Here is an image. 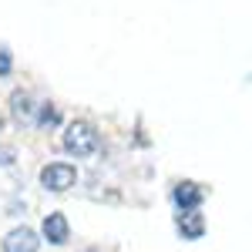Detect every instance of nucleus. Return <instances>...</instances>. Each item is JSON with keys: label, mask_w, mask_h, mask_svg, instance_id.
<instances>
[{"label": "nucleus", "mask_w": 252, "mask_h": 252, "mask_svg": "<svg viewBox=\"0 0 252 252\" xmlns=\"http://www.w3.org/2000/svg\"><path fill=\"white\" fill-rule=\"evenodd\" d=\"M64 148L71 152V155L78 158H91L101 148V135H97V128L91 121H71L67 128H64Z\"/></svg>", "instance_id": "nucleus-1"}, {"label": "nucleus", "mask_w": 252, "mask_h": 252, "mask_svg": "<svg viewBox=\"0 0 252 252\" xmlns=\"http://www.w3.org/2000/svg\"><path fill=\"white\" fill-rule=\"evenodd\" d=\"M74 182H78V168L67 165V161H51V165H44V172H40V185H44L47 192H67Z\"/></svg>", "instance_id": "nucleus-2"}, {"label": "nucleus", "mask_w": 252, "mask_h": 252, "mask_svg": "<svg viewBox=\"0 0 252 252\" xmlns=\"http://www.w3.org/2000/svg\"><path fill=\"white\" fill-rule=\"evenodd\" d=\"M205 189L202 185H195V182H178L175 185V192H172V202H175V209L178 212H195L202 202H205Z\"/></svg>", "instance_id": "nucleus-3"}, {"label": "nucleus", "mask_w": 252, "mask_h": 252, "mask_svg": "<svg viewBox=\"0 0 252 252\" xmlns=\"http://www.w3.org/2000/svg\"><path fill=\"white\" fill-rule=\"evenodd\" d=\"M37 249H40V239L27 225H20V229L3 235V252H37Z\"/></svg>", "instance_id": "nucleus-4"}, {"label": "nucleus", "mask_w": 252, "mask_h": 252, "mask_svg": "<svg viewBox=\"0 0 252 252\" xmlns=\"http://www.w3.org/2000/svg\"><path fill=\"white\" fill-rule=\"evenodd\" d=\"M44 239H47L51 246H64V242L71 239V225H67V219L61 212H51L44 219Z\"/></svg>", "instance_id": "nucleus-5"}, {"label": "nucleus", "mask_w": 252, "mask_h": 252, "mask_svg": "<svg viewBox=\"0 0 252 252\" xmlns=\"http://www.w3.org/2000/svg\"><path fill=\"white\" fill-rule=\"evenodd\" d=\"M178 232L182 239H202L205 235V219L202 212L195 209V212H178Z\"/></svg>", "instance_id": "nucleus-6"}, {"label": "nucleus", "mask_w": 252, "mask_h": 252, "mask_svg": "<svg viewBox=\"0 0 252 252\" xmlns=\"http://www.w3.org/2000/svg\"><path fill=\"white\" fill-rule=\"evenodd\" d=\"M10 111H14V118H17V121H27V118H31V111H34L31 94H27V91H14V94H10Z\"/></svg>", "instance_id": "nucleus-7"}, {"label": "nucleus", "mask_w": 252, "mask_h": 252, "mask_svg": "<svg viewBox=\"0 0 252 252\" xmlns=\"http://www.w3.org/2000/svg\"><path fill=\"white\" fill-rule=\"evenodd\" d=\"M51 125H58V108L51 101H44V108H40V115H37V128H51Z\"/></svg>", "instance_id": "nucleus-8"}, {"label": "nucleus", "mask_w": 252, "mask_h": 252, "mask_svg": "<svg viewBox=\"0 0 252 252\" xmlns=\"http://www.w3.org/2000/svg\"><path fill=\"white\" fill-rule=\"evenodd\" d=\"M7 74H10V51L0 47V78H7Z\"/></svg>", "instance_id": "nucleus-9"}, {"label": "nucleus", "mask_w": 252, "mask_h": 252, "mask_svg": "<svg viewBox=\"0 0 252 252\" xmlns=\"http://www.w3.org/2000/svg\"><path fill=\"white\" fill-rule=\"evenodd\" d=\"M14 158H17V152H14V148L0 145V165H14Z\"/></svg>", "instance_id": "nucleus-10"}, {"label": "nucleus", "mask_w": 252, "mask_h": 252, "mask_svg": "<svg viewBox=\"0 0 252 252\" xmlns=\"http://www.w3.org/2000/svg\"><path fill=\"white\" fill-rule=\"evenodd\" d=\"M0 131H3V115H0Z\"/></svg>", "instance_id": "nucleus-11"}]
</instances>
